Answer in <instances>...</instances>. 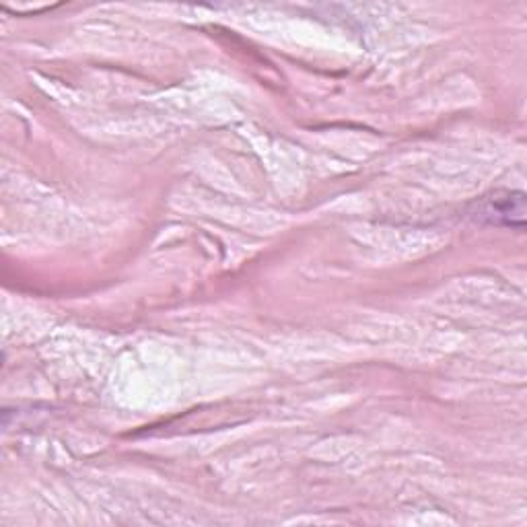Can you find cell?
I'll use <instances>...</instances> for the list:
<instances>
[{
	"instance_id": "1",
	"label": "cell",
	"mask_w": 527,
	"mask_h": 527,
	"mask_svg": "<svg viewBox=\"0 0 527 527\" xmlns=\"http://www.w3.org/2000/svg\"><path fill=\"white\" fill-rule=\"evenodd\" d=\"M478 217L486 219L490 223L509 225L523 229L525 223V196L523 194H505L488 198L478 208Z\"/></svg>"
}]
</instances>
